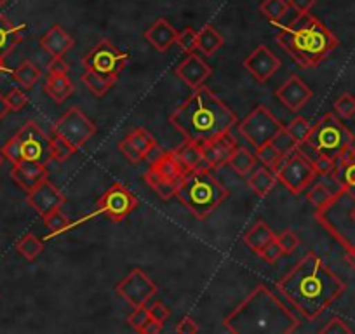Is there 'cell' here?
Returning a JSON list of instances; mask_svg holds the SVG:
<instances>
[{"instance_id":"b9f144b4","label":"cell","mask_w":355,"mask_h":334,"mask_svg":"<svg viewBox=\"0 0 355 334\" xmlns=\"http://www.w3.org/2000/svg\"><path fill=\"white\" fill-rule=\"evenodd\" d=\"M334 113L341 119H352L355 115V96L350 93H343L334 101Z\"/></svg>"},{"instance_id":"60d3db41","label":"cell","mask_w":355,"mask_h":334,"mask_svg":"<svg viewBox=\"0 0 355 334\" xmlns=\"http://www.w3.org/2000/svg\"><path fill=\"white\" fill-rule=\"evenodd\" d=\"M333 197L334 194L326 187L324 181H319V183L313 185V187L309 190V194H307V198H309V202H312V204L316 205V209L324 207V205H326Z\"/></svg>"},{"instance_id":"603a6c76","label":"cell","mask_w":355,"mask_h":334,"mask_svg":"<svg viewBox=\"0 0 355 334\" xmlns=\"http://www.w3.org/2000/svg\"><path fill=\"white\" fill-rule=\"evenodd\" d=\"M25 25H15L4 15H0V58L6 59L23 40Z\"/></svg>"},{"instance_id":"f546056e","label":"cell","mask_w":355,"mask_h":334,"mask_svg":"<svg viewBox=\"0 0 355 334\" xmlns=\"http://www.w3.org/2000/svg\"><path fill=\"white\" fill-rule=\"evenodd\" d=\"M256 160H258V158H256V155L253 154V151H249L248 148L244 147H237L235 151L232 154V157H230L228 165L237 174L248 176V174L255 169Z\"/></svg>"},{"instance_id":"d4e9b609","label":"cell","mask_w":355,"mask_h":334,"mask_svg":"<svg viewBox=\"0 0 355 334\" xmlns=\"http://www.w3.org/2000/svg\"><path fill=\"white\" fill-rule=\"evenodd\" d=\"M150 167L155 171V173L161 174L162 178H165V180L178 181V183H180L181 178L187 174V171H185L183 165L180 164V160H178V158H176L174 150L164 151V155H162L158 160H155Z\"/></svg>"},{"instance_id":"5bb4252c","label":"cell","mask_w":355,"mask_h":334,"mask_svg":"<svg viewBox=\"0 0 355 334\" xmlns=\"http://www.w3.org/2000/svg\"><path fill=\"white\" fill-rule=\"evenodd\" d=\"M115 291L133 308H136V306H145L157 295V286L143 270L134 268L115 286Z\"/></svg>"},{"instance_id":"f5cc1de1","label":"cell","mask_w":355,"mask_h":334,"mask_svg":"<svg viewBox=\"0 0 355 334\" xmlns=\"http://www.w3.org/2000/svg\"><path fill=\"white\" fill-rule=\"evenodd\" d=\"M320 333L322 334H350L352 329L347 326V322H345L343 319H340V317H333V319H331L329 322H327L326 326L320 329Z\"/></svg>"},{"instance_id":"4dcf8cb0","label":"cell","mask_w":355,"mask_h":334,"mask_svg":"<svg viewBox=\"0 0 355 334\" xmlns=\"http://www.w3.org/2000/svg\"><path fill=\"white\" fill-rule=\"evenodd\" d=\"M221 46H223L221 33H219L212 25H206L204 28L199 32L197 47L206 54V56H212V54H215Z\"/></svg>"},{"instance_id":"91938a15","label":"cell","mask_w":355,"mask_h":334,"mask_svg":"<svg viewBox=\"0 0 355 334\" xmlns=\"http://www.w3.org/2000/svg\"><path fill=\"white\" fill-rule=\"evenodd\" d=\"M161 329H162V324L155 322V320H150V322L143 327L141 334H157L161 333Z\"/></svg>"},{"instance_id":"7bdbcfd3","label":"cell","mask_w":355,"mask_h":334,"mask_svg":"<svg viewBox=\"0 0 355 334\" xmlns=\"http://www.w3.org/2000/svg\"><path fill=\"white\" fill-rule=\"evenodd\" d=\"M286 129L289 131L291 134H293L294 140L298 141L300 145H303L307 141V138L310 136V131H312V124H310L307 119H303V117H296V119H294L293 122H291L289 126L286 127Z\"/></svg>"},{"instance_id":"1f68e13d","label":"cell","mask_w":355,"mask_h":334,"mask_svg":"<svg viewBox=\"0 0 355 334\" xmlns=\"http://www.w3.org/2000/svg\"><path fill=\"white\" fill-rule=\"evenodd\" d=\"M16 251L26 259V261H35L44 251L42 239L37 237L35 234H25L18 242H16Z\"/></svg>"},{"instance_id":"4316f807","label":"cell","mask_w":355,"mask_h":334,"mask_svg":"<svg viewBox=\"0 0 355 334\" xmlns=\"http://www.w3.org/2000/svg\"><path fill=\"white\" fill-rule=\"evenodd\" d=\"M275 237L277 235L273 234L272 228H270L265 221H258V223H255V225H253L248 232H246L244 244L248 245L249 249H253L256 254H258V252L262 251L266 244H270L272 241H275Z\"/></svg>"},{"instance_id":"277c9868","label":"cell","mask_w":355,"mask_h":334,"mask_svg":"<svg viewBox=\"0 0 355 334\" xmlns=\"http://www.w3.org/2000/svg\"><path fill=\"white\" fill-rule=\"evenodd\" d=\"M275 25L279 30L275 42L302 68H313L320 65L338 47V39L334 33L310 12L298 15V18L289 25L280 26L279 23Z\"/></svg>"},{"instance_id":"e7e4bbea","label":"cell","mask_w":355,"mask_h":334,"mask_svg":"<svg viewBox=\"0 0 355 334\" xmlns=\"http://www.w3.org/2000/svg\"><path fill=\"white\" fill-rule=\"evenodd\" d=\"M4 154H2V151H0V167H2V164H4Z\"/></svg>"},{"instance_id":"f35d334b","label":"cell","mask_w":355,"mask_h":334,"mask_svg":"<svg viewBox=\"0 0 355 334\" xmlns=\"http://www.w3.org/2000/svg\"><path fill=\"white\" fill-rule=\"evenodd\" d=\"M51 151H53L54 160L66 162L73 154H75L77 148L73 147L72 143H69L65 138L54 134V138H51Z\"/></svg>"},{"instance_id":"30bf717a","label":"cell","mask_w":355,"mask_h":334,"mask_svg":"<svg viewBox=\"0 0 355 334\" xmlns=\"http://www.w3.org/2000/svg\"><path fill=\"white\" fill-rule=\"evenodd\" d=\"M282 124L272 113V110L263 104L256 106L255 110L239 124V131L242 136L249 141L255 148L270 143L277 133L282 129Z\"/></svg>"},{"instance_id":"3957f363","label":"cell","mask_w":355,"mask_h":334,"mask_svg":"<svg viewBox=\"0 0 355 334\" xmlns=\"http://www.w3.org/2000/svg\"><path fill=\"white\" fill-rule=\"evenodd\" d=\"M298 319L284 303L260 284L251 295L223 320V326L232 334H291L298 329Z\"/></svg>"},{"instance_id":"74e56055","label":"cell","mask_w":355,"mask_h":334,"mask_svg":"<svg viewBox=\"0 0 355 334\" xmlns=\"http://www.w3.org/2000/svg\"><path fill=\"white\" fill-rule=\"evenodd\" d=\"M255 155H256V158L262 162V165H265V167L272 169L273 173L279 169V165L282 164V160H284L282 155H280L279 151L273 148L272 143H266V145H263V147L256 148Z\"/></svg>"},{"instance_id":"e0dca14e","label":"cell","mask_w":355,"mask_h":334,"mask_svg":"<svg viewBox=\"0 0 355 334\" xmlns=\"http://www.w3.org/2000/svg\"><path fill=\"white\" fill-rule=\"evenodd\" d=\"M275 96L280 103L291 111H300L309 100L312 98V89L300 79L298 75H291L279 89L275 91Z\"/></svg>"},{"instance_id":"94428289","label":"cell","mask_w":355,"mask_h":334,"mask_svg":"<svg viewBox=\"0 0 355 334\" xmlns=\"http://www.w3.org/2000/svg\"><path fill=\"white\" fill-rule=\"evenodd\" d=\"M9 111H11V110H9L8 103H6V98L2 96V94H0V120L4 119V117L8 115Z\"/></svg>"},{"instance_id":"6f0895ef","label":"cell","mask_w":355,"mask_h":334,"mask_svg":"<svg viewBox=\"0 0 355 334\" xmlns=\"http://www.w3.org/2000/svg\"><path fill=\"white\" fill-rule=\"evenodd\" d=\"M70 66L63 58H53V62L47 65V73H69Z\"/></svg>"},{"instance_id":"11a10c76","label":"cell","mask_w":355,"mask_h":334,"mask_svg":"<svg viewBox=\"0 0 355 334\" xmlns=\"http://www.w3.org/2000/svg\"><path fill=\"white\" fill-rule=\"evenodd\" d=\"M176 333L178 334H197L199 333V326L192 317H183V319L178 322L176 326Z\"/></svg>"},{"instance_id":"8992f818","label":"cell","mask_w":355,"mask_h":334,"mask_svg":"<svg viewBox=\"0 0 355 334\" xmlns=\"http://www.w3.org/2000/svg\"><path fill=\"white\" fill-rule=\"evenodd\" d=\"M316 219L345 251H355V190L341 188L324 207L316 209Z\"/></svg>"},{"instance_id":"83f0119b","label":"cell","mask_w":355,"mask_h":334,"mask_svg":"<svg viewBox=\"0 0 355 334\" xmlns=\"http://www.w3.org/2000/svg\"><path fill=\"white\" fill-rule=\"evenodd\" d=\"M145 183L150 188H154L155 194L162 198V201H171L172 197H176V192H178V181H169L165 178H162L161 174L155 173L152 167H148V171H145L143 174Z\"/></svg>"},{"instance_id":"d6a6232c","label":"cell","mask_w":355,"mask_h":334,"mask_svg":"<svg viewBox=\"0 0 355 334\" xmlns=\"http://www.w3.org/2000/svg\"><path fill=\"white\" fill-rule=\"evenodd\" d=\"M82 82L86 84L87 89H89L94 96L101 98L104 96L111 87H113V84L117 82V79H113V77H104L101 75V73L86 70V73L82 75Z\"/></svg>"},{"instance_id":"ee69618b","label":"cell","mask_w":355,"mask_h":334,"mask_svg":"<svg viewBox=\"0 0 355 334\" xmlns=\"http://www.w3.org/2000/svg\"><path fill=\"white\" fill-rule=\"evenodd\" d=\"M176 44L180 46L181 50H185L187 54L195 53V49H199V32H195L194 28H185L178 33V39H176Z\"/></svg>"},{"instance_id":"8d00e7d4","label":"cell","mask_w":355,"mask_h":334,"mask_svg":"<svg viewBox=\"0 0 355 334\" xmlns=\"http://www.w3.org/2000/svg\"><path fill=\"white\" fill-rule=\"evenodd\" d=\"M127 138H129L131 143L134 145V148H136L143 157H147L148 151L157 145L155 138L152 136L147 129H143V127H136V129H133L129 134H127Z\"/></svg>"},{"instance_id":"d6986e66","label":"cell","mask_w":355,"mask_h":334,"mask_svg":"<svg viewBox=\"0 0 355 334\" xmlns=\"http://www.w3.org/2000/svg\"><path fill=\"white\" fill-rule=\"evenodd\" d=\"M47 165L39 164V162L21 160L18 164H12L11 180L18 185L21 190L28 194L30 190L37 187L42 180H47Z\"/></svg>"},{"instance_id":"d590c367","label":"cell","mask_w":355,"mask_h":334,"mask_svg":"<svg viewBox=\"0 0 355 334\" xmlns=\"http://www.w3.org/2000/svg\"><path fill=\"white\" fill-rule=\"evenodd\" d=\"M260 11L263 12L266 19H270L275 25L287 15L289 4H287V0H263L260 4Z\"/></svg>"},{"instance_id":"6da1fadb","label":"cell","mask_w":355,"mask_h":334,"mask_svg":"<svg viewBox=\"0 0 355 334\" xmlns=\"http://www.w3.org/2000/svg\"><path fill=\"white\" fill-rule=\"evenodd\" d=\"M277 289L300 315L316 320L343 295L347 286L320 256L310 251L277 282Z\"/></svg>"},{"instance_id":"f6af8a7d","label":"cell","mask_w":355,"mask_h":334,"mask_svg":"<svg viewBox=\"0 0 355 334\" xmlns=\"http://www.w3.org/2000/svg\"><path fill=\"white\" fill-rule=\"evenodd\" d=\"M333 176L341 183V187L348 190H355V162L341 167H334Z\"/></svg>"},{"instance_id":"9a60e30c","label":"cell","mask_w":355,"mask_h":334,"mask_svg":"<svg viewBox=\"0 0 355 334\" xmlns=\"http://www.w3.org/2000/svg\"><path fill=\"white\" fill-rule=\"evenodd\" d=\"M26 202L30 207L35 209L40 218H44L49 212L62 209V205L66 202V197L49 180H42L33 190L26 194Z\"/></svg>"},{"instance_id":"8fae6325","label":"cell","mask_w":355,"mask_h":334,"mask_svg":"<svg viewBox=\"0 0 355 334\" xmlns=\"http://www.w3.org/2000/svg\"><path fill=\"white\" fill-rule=\"evenodd\" d=\"M96 124L93 120H89V117L79 106L69 108L66 113H63L53 127V133L56 136L65 138L77 150L82 148L96 134Z\"/></svg>"},{"instance_id":"ac0fdd59","label":"cell","mask_w":355,"mask_h":334,"mask_svg":"<svg viewBox=\"0 0 355 334\" xmlns=\"http://www.w3.org/2000/svg\"><path fill=\"white\" fill-rule=\"evenodd\" d=\"M176 75L180 77L192 91L199 89L212 75V68L195 53H190L180 65L176 66Z\"/></svg>"},{"instance_id":"cb8c5ba5","label":"cell","mask_w":355,"mask_h":334,"mask_svg":"<svg viewBox=\"0 0 355 334\" xmlns=\"http://www.w3.org/2000/svg\"><path fill=\"white\" fill-rule=\"evenodd\" d=\"M73 89H75V87H73V82L70 80L69 73H47L44 91H46V94L54 101V103H65V101L72 96Z\"/></svg>"},{"instance_id":"f1b7e54d","label":"cell","mask_w":355,"mask_h":334,"mask_svg":"<svg viewBox=\"0 0 355 334\" xmlns=\"http://www.w3.org/2000/svg\"><path fill=\"white\" fill-rule=\"evenodd\" d=\"M174 154L187 173L188 171L197 169L199 165H202L206 162L204 155H202V147L199 143H192V141H185L178 150H174Z\"/></svg>"},{"instance_id":"7dc6e473","label":"cell","mask_w":355,"mask_h":334,"mask_svg":"<svg viewBox=\"0 0 355 334\" xmlns=\"http://www.w3.org/2000/svg\"><path fill=\"white\" fill-rule=\"evenodd\" d=\"M275 241L279 242V245H280V249H282L284 256L293 254L294 249H296L300 245V237L296 234H294L293 230H284L282 234L277 235Z\"/></svg>"},{"instance_id":"f907efd6","label":"cell","mask_w":355,"mask_h":334,"mask_svg":"<svg viewBox=\"0 0 355 334\" xmlns=\"http://www.w3.org/2000/svg\"><path fill=\"white\" fill-rule=\"evenodd\" d=\"M312 165L317 176H327V174H333L334 171V158L327 157V155H317L312 160Z\"/></svg>"},{"instance_id":"816d5d0a","label":"cell","mask_w":355,"mask_h":334,"mask_svg":"<svg viewBox=\"0 0 355 334\" xmlns=\"http://www.w3.org/2000/svg\"><path fill=\"white\" fill-rule=\"evenodd\" d=\"M258 256L262 259H265L266 263H277L280 258H282L284 252H282V249H280L279 242L272 241L270 244H266L265 248L258 252Z\"/></svg>"},{"instance_id":"680465c9","label":"cell","mask_w":355,"mask_h":334,"mask_svg":"<svg viewBox=\"0 0 355 334\" xmlns=\"http://www.w3.org/2000/svg\"><path fill=\"white\" fill-rule=\"evenodd\" d=\"M162 155H164V150H162V148L158 147V145H155V147L152 148L150 151H148V155L145 158H147V160L150 162V165H152L155 160H158V158H161Z\"/></svg>"},{"instance_id":"ab89813d","label":"cell","mask_w":355,"mask_h":334,"mask_svg":"<svg viewBox=\"0 0 355 334\" xmlns=\"http://www.w3.org/2000/svg\"><path fill=\"white\" fill-rule=\"evenodd\" d=\"M44 225H46V228L49 230V235H56V234H62V232H65L66 228H70V219L66 218L65 214H63L60 209H56V211L49 212L47 216H44Z\"/></svg>"},{"instance_id":"7a4b0ae2","label":"cell","mask_w":355,"mask_h":334,"mask_svg":"<svg viewBox=\"0 0 355 334\" xmlns=\"http://www.w3.org/2000/svg\"><path fill=\"white\" fill-rule=\"evenodd\" d=\"M169 122L183 134L185 141L204 145L228 134L239 119L209 87L202 86L176 108Z\"/></svg>"},{"instance_id":"44dd1931","label":"cell","mask_w":355,"mask_h":334,"mask_svg":"<svg viewBox=\"0 0 355 334\" xmlns=\"http://www.w3.org/2000/svg\"><path fill=\"white\" fill-rule=\"evenodd\" d=\"M40 46L53 58H63L75 46V40L62 25H53L40 39Z\"/></svg>"},{"instance_id":"db71d44e","label":"cell","mask_w":355,"mask_h":334,"mask_svg":"<svg viewBox=\"0 0 355 334\" xmlns=\"http://www.w3.org/2000/svg\"><path fill=\"white\" fill-rule=\"evenodd\" d=\"M148 312H150L152 320H155V322H158V324H164L165 320L171 317V308H169L167 305H164V303H161V301L154 303V305L148 308Z\"/></svg>"},{"instance_id":"681fc988","label":"cell","mask_w":355,"mask_h":334,"mask_svg":"<svg viewBox=\"0 0 355 334\" xmlns=\"http://www.w3.org/2000/svg\"><path fill=\"white\" fill-rule=\"evenodd\" d=\"M118 151H120V154L124 155V157L127 158V160L131 162V164H140L141 160H145V157L143 155L140 154V151L136 150V148H134V145L131 143L129 141V138H124L122 141H118Z\"/></svg>"},{"instance_id":"484cf974","label":"cell","mask_w":355,"mask_h":334,"mask_svg":"<svg viewBox=\"0 0 355 334\" xmlns=\"http://www.w3.org/2000/svg\"><path fill=\"white\" fill-rule=\"evenodd\" d=\"M277 183H279L277 174L273 173L272 169H268V167H265V165L255 169L248 176V187L251 188L258 197H266Z\"/></svg>"},{"instance_id":"e575fe53","label":"cell","mask_w":355,"mask_h":334,"mask_svg":"<svg viewBox=\"0 0 355 334\" xmlns=\"http://www.w3.org/2000/svg\"><path fill=\"white\" fill-rule=\"evenodd\" d=\"M270 143L273 145V148H275L284 158L289 157V155H293L294 151L300 150V143L294 140V136L286 129V127H282V129L273 136V140L270 141Z\"/></svg>"},{"instance_id":"5b68a950","label":"cell","mask_w":355,"mask_h":334,"mask_svg":"<svg viewBox=\"0 0 355 334\" xmlns=\"http://www.w3.org/2000/svg\"><path fill=\"white\" fill-rule=\"evenodd\" d=\"M208 162L188 171L178 185L176 197L197 219H206L228 198L225 185L215 176Z\"/></svg>"},{"instance_id":"c3c4849f","label":"cell","mask_w":355,"mask_h":334,"mask_svg":"<svg viewBox=\"0 0 355 334\" xmlns=\"http://www.w3.org/2000/svg\"><path fill=\"white\" fill-rule=\"evenodd\" d=\"M4 98H6V103H8L9 110L19 111V110H23L26 104H28V96H26L21 89H18V87H15V89L9 91Z\"/></svg>"},{"instance_id":"ffe728a7","label":"cell","mask_w":355,"mask_h":334,"mask_svg":"<svg viewBox=\"0 0 355 334\" xmlns=\"http://www.w3.org/2000/svg\"><path fill=\"white\" fill-rule=\"evenodd\" d=\"M201 147H202L204 160L208 162L211 167H223V165L228 164L230 157H232V154L235 151L237 143L228 133L216 138V140L208 141V143L201 145Z\"/></svg>"},{"instance_id":"836d02e7","label":"cell","mask_w":355,"mask_h":334,"mask_svg":"<svg viewBox=\"0 0 355 334\" xmlns=\"http://www.w3.org/2000/svg\"><path fill=\"white\" fill-rule=\"evenodd\" d=\"M40 75H42V72H40L30 59L23 62L21 65L12 72V77H15L16 82L21 87H25V89H32L37 84V80L40 79Z\"/></svg>"},{"instance_id":"be15d7a7","label":"cell","mask_w":355,"mask_h":334,"mask_svg":"<svg viewBox=\"0 0 355 334\" xmlns=\"http://www.w3.org/2000/svg\"><path fill=\"white\" fill-rule=\"evenodd\" d=\"M6 72H9V68L4 65V59L0 58V73H6Z\"/></svg>"},{"instance_id":"4fadbf2b","label":"cell","mask_w":355,"mask_h":334,"mask_svg":"<svg viewBox=\"0 0 355 334\" xmlns=\"http://www.w3.org/2000/svg\"><path fill=\"white\" fill-rule=\"evenodd\" d=\"M140 205L136 195L122 183H115L103 194V197L98 201V214H103L104 218L118 223L124 221L127 216Z\"/></svg>"},{"instance_id":"6125c7cd","label":"cell","mask_w":355,"mask_h":334,"mask_svg":"<svg viewBox=\"0 0 355 334\" xmlns=\"http://www.w3.org/2000/svg\"><path fill=\"white\" fill-rule=\"evenodd\" d=\"M345 259H347V263L352 266V268H355V251L345 252Z\"/></svg>"},{"instance_id":"52a82bcc","label":"cell","mask_w":355,"mask_h":334,"mask_svg":"<svg viewBox=\"0 0 355 334\" xmlns=\"http://www.w3.org/2000/svg\"><path fill=\"white\" fill-rule=\"evenodd\" d=\"M354 134L352 131L338 119L334 113H326L316 126H312L310 136L303 145H300V151L309 158L310 162L317 155H327L336 158L343 154L347 148L354 145Z\"/></svg>"},{"instance_id":"ba28073f","label":"cell","mask_w":355,"mask_h":334,"mask_svg":"<svg viewBox=\"0 0 355 334\" xmlns=\"http://www.w3.org/2000/svg\"><path fill=\"white\" fill-rule=\"evenodd\" d=\"M0 151L12 164L30 160L47 165L53 160L51 138L35 122H26Z\"/></svg>"},{"instance_id":"bcb514c9","label":"cell","mask_w":355,"mask_h":334,"mask_svg":"<svg viewBox=\"0 0 355 334\" xmlns=\"http://www.w3.org/2000/svg\"><path fill=\"white\" fill-rule=\"evenodd\" d=\"M150 320H152V317H150V312H148L147 305L136 306V308H134V312L127 317V322H129V326L133 327L136 333H141V331H143V327L147 326Z\"/></svg>"},{"instance_id":"03108f58","label":"cell","mask_w":355,"mask_h":334,"mask_svg":"<svg viewBox=\"0 0 355 334\" xmlns=\"http://www.w3.org/2000/svg\"><path fill=\"white\" fill-rule=\"evenodd\" d=\"M6 2H8V0H0V8H2V6H4Z\"/></svg>"},{"instance_id":"9c48e42d","label":"cell","mask_w":355,"mask_h":334,"mask_svg":"<svg viewBox=\"0 0 355 334\" xmlns=\"http://www.w3.org/2000/svg\"><path fill=\"white\" fill-rule=\"evenodd\" d=\"M127 62H129V54L122 53L108 39H103L84 56L82 65L89 72H96L104 77L118 79L120 72L126 68Z\"/></svg>"},{"instance_id":"7402d4cb","label":"cell","mask_w":355,"mask_h":334,"mask_svg":"<svg viewBox=\"0 0 355 334\" xmlns=\"http://www.w3.org/2000/svg\"><path fill=\"white\" fill-rule=\"evenodd\" d=\"M143 37L152 47H155V49L158 50V53H165V50H169L176 44L178 30H176L165 18H158L150 28L145 30Z\"/></svg>"},{"instance_id":"7c38bea8","label":"cell","mask_w":355,"mask_h":334,"mask_svg":"<svg viewBox=\"0 0 355 334\" xmlns=\"http://www.w3.org/2000/svg\"><path fill=\"white\" fill-rule=\"evenodd\" d=\"M275 174L279 183H282L294 195L302 194L312 183L313 178L317 176L312 162L300 150L284 158L282 164L279 165V169L275 171Z\"/></svg>"},{"instance_id":"9f6ffc18","label":"cell","mask_w":355,"mask_h":334,"mask_svg":"<svg viewBox=\"0 0 355 334\" xmlns=\"http://www.w3.org/2000/svg\"><path fill=\"white\" fill-rule=\"evenodd\" d=\"M317 0H287L289 8H293L298 15H309L310 9L316 6Z\"/></svg>"},{"instance_id":"2e32d148","label":"cell","mask_w":355,"mask_h":334,"mask_svg":"<svg viewBox=\"0 0 355 334\" xmlns=\"http://www.w3.org/2000/svg\"><path fill=\"white\" fill-rule=\"evenodd\" d=\"M242 66L255 77L258 82H266L275 75L280 68V59L266 46H258L248 58L242 62Z\"/></svg>"}]
</instances>
